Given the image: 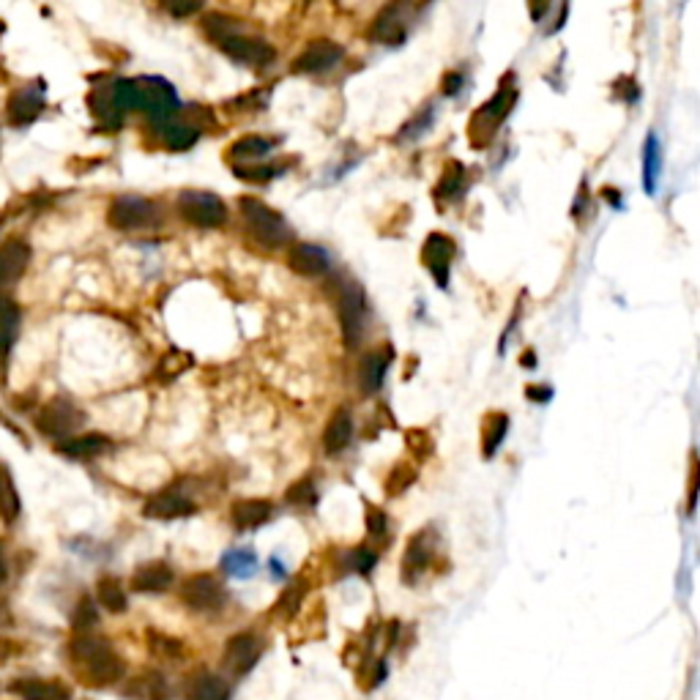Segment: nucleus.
Masks as SVG:
<instances>
[{
  "label": "nucleus",
  "instance_id": "nucleus-21",
  "mask_svg": "<svg viewBox=\"0 0 700 700\" xmlns=\"http://www.w3.org/2000/svg\"><path fill=\"white\" fill-rule=\"evenodd\" d=\"M28 263H31V247L25 241H6L0 247V285L20 279Z\"/></svg>",
  "mask_w": 700,
  "mask_h": 700
},
{
  "label": "nucleus",
  "instance_id": "nucleus-4",
  "mask_svg": "<svg viewBox=\"0 0 700 700\" xmlns=\"http://www.w3.org/2000/svg\"><path fill=\"white\" fill-rule=\"evenodd\" d=\"M137 83V110H143L154 118L156 124H170V118L178 113V96L175 88L162 77H140Z\"/></svg>",
  "mask_w": 700,
  "mask_h": 700
},
{
  "label": "nucleus",
  "instance_id": "nucleus-32",
  "mask_svg": "<svg viewBox=\"0 0 700 700\" xmlns=\"http://www.w3.org/2000/svg\"><path fill=\"white\" fill-rule=\"evenodd\" d=\"M271 148H274V143L268 137L249 134V137H241V140L230 145V156L241 159V162H255V159H263Z\"/></svg>",
  "mask_w": 700,
  "mask_h": 700
},
{
  "label": "nucleus",
  "instance_id": "nucleus-44",
  "mask_svg": "<svg viewBox=\"0 0 700 700\" xmlns=\"http://www.w3.org/2000/svg\"><path fill=\"white\" fill-rule=\"evenodd\" d=\"M99 621V613H96V605H93L91 599L85 597L80 605H77V610H74V616H72V624H74V629H88V627H93Z\"/></svg>",
  "mask_w": 700,
  "mask_h": 700
},
{
  "label": "nucleus",
  "instance_id": "nucleus-31",
  "mask_svg": "<svg viewBox=\"0 0 700 700\" xmlns=\"http://www.w3.org/2000/svg\"><path fill=\"white\" fill-rule=\"evenodd\" d=\"M17 326H20V309L9 296H0V359L9 353L11 342L17 337Z\"/></svg>",
  "mask_w": 700,
  "mask_h": 700
},
{
  "label": "nucleus",
  "instance_id": "nucleus-7",
  "mask_svg": "<svg viewBox=\"0 0 700 700\" xmlns=\"http://www.w3.org/2000/svg\"><path fill=\"white\" fill-rule=\"evenodd\" d=\"M39 430L50 438H74V433L85 424V413L74 405L72 400L66 397H58V400L47 402L39 413Z\"/></svg>",
  "mask_w": 700,
  "mask_h": 700
},
{
  "label": "nucleus",
  "instance_id": "nucleus-50",
  "mask_svg": "<svg viewBox=\"0 0 700 700\" xmlns=\"http://www.w3.org/2000/svg\"><path fill=\"white\" fill-rule=\"evenodd\" d=\"M460 88H463V77H460V72L443 74V93H446V96H454Z\"/></svg>",
  "mask_w": 700,
  "mask_h": 700
},
{
  "label": "nucleus",
  "instance_id": "nucleus-45",
  "mask_svg": "<svg viewBox=\"0 0 700 700\" xmlns=\"http://www.w3.org/2000/svg\"><path fill=\"white\" fill-rule=\"evenodd\" d=\"M386 528H389V517H386V512L372 504L367 506V531H370L372 536H383L386 534Z\"/></svg>",
  "mask_w": 700,
  "mask_h": 700
},
{
  "label": "nucleus",
  "instance_id": "nucleus-33",
  "mask_svg": "<svg viewBox=\"0 0 700 700\" xmlns=\"http://www.w3.org/2000/svg\"><path fill=\"white\" fill-rule=\"evenodd\" d=\"M96 597L102 602V608H107L110 613H124L126 605H129V602H126L124 586H121V580H115V577H102V580H99Z\"/></svg>",
  "mask_w": 700,
  "mask_h": 700
},
{
  "label": "nucleus",
  "instance_id": "nucleus-14",
  "mask_svg": "<svg viewBox=\"0 0 700 700\" xmlns=\"http://www.w3.org/2000/svg\"><path fill=\"white\" fill-rule=\"evenodd\" d=\"M345 58V50L340 44L331 39H315L304 47L299 58L293 61V72L296 74H320L334 69L337 63Z\"/></svg>",
  "mask_w": 700,
  "mask_h": 700
},
{
  "label": "nucleus",
  "instance_id": "nucleus-25",
  "mask_svg": "<svg viewBox=\"0 0 700 700\" xmlns=\"http://www.w3.org/2000/svg\"><path fill=\"white\" fill-rule=\"evenodd\" d=\"M11 692L22 700H69V690L63 684L47 679H17Z\"/></svg>",
  "mask_w": 700,
  "mask_h": 700
},
{
  "label": "nucleus",
  "instance_id": "nucleus-28",
  "mask_svg": "<svg viewBox=\"0 0 700 700\" xmlns=\"http://www.w3.org/2000/svg\"><path fill=\"white\" fill-rule=\"evenodd\" d=\"M107 446H110V441H107L104 435H80V438H66L63 443H58V452L66 454V457L85 460V457L102 454Z\"/></svg>",
  "mask_w": 700,
  "mask_h": 700
},
{
  "label": "nucleus",
  "instance_id": "nucleus-47",
  "mask_svg": "<svg viewBox=\"0 0 700 700\" xmlns=\"http://www.w3.org/2000/svg\"><path fill=\"white\" fill-rule=\"evenodd\" d=\"M430 124H433V110H430V107H424V113L419 115V118H416L413 124L405 126L400 137H402V140H405V137H413V134L419 137V134H422V129H427V126H430Z\"/></svg>",
  "mask_w": 700,
  "mask_h": 700
},
{
  "label": "nucleus",
  "instance_id": "nucleus-9",
  "mask_svg": "<svg viewBox=\"0 0 700 700\" xmlns=\"http://www.w3.org/2000/svg\"><path fill=\"white\" fill-rule=\"evenodd\" d=\"M227 591L214 575H192L181 583V602L197 613H211L225 605Z\"/></svg>",
  "mask_w": 700,
  "mask_h": 700
},
{
  "label": "nucleus",
  "instance_id": "nucleus-37",
  "mask_svg": "<svg viewBox=\"0 0 700 700\" xmlns=\"http://www.w3.org/2000/svg\"><path fill=\"white\" fill-rule=\"evenodd\" d=\"M659 181V140L657 134H649L646 137V145H643V186L646 192H654Z\"/></svg>",
  "mask_w": 700,
  "mask_h": 700
},
{
  "label": "nucleus",
  "instance_id": "nucleus-23",
  "mask_svg": "<svg viewBox=\"0 0 700 700\" xmlns=\"http://www.w3.org/2000/svg\"><path fill=\"white\" fill-rule=\"evenodd\" d=\"M271 504L268 501H263V498H241V501H236L233 504V509H230V517H233V525H236L238 531H252V528H258V525H263L271 517Z\"/></svg>",
  "mask_w": 700,
  "mask_h": 700
},
{
  "label": "nucleus",
  "instance_id": "nucleus-19",
  "mask_svg": "<svg viewBox=\"0 0 700 700\" xmlns=\"http://www.w3.org/2000/svg\"><path fill=\"white\" fill-rule=\"evenodd\" d=\"M370 36L375 42L389 44V47L402 44V39H405V22H402L400 6H392V3L383 6V9L375 14V20H372Z\"/></svg>",
  "mask_w": 700,
  "mask_h": 700
},
{
  "label": "nucleus",
  "instance_id": "nucleus-3",
  "mask_svg": "<svg viewBox=\"0 0 700 700\" xmlns=\"http://www.w3.org/2000/svg\"><path fill=\"white\" fill-rule=\"evenodd\" d=\"M512 74H506V83H501V88L487 99V102L471 115V124H468V137H471V145L474 148H484L490 145V140L498 132V126L504 124L512 107L517 104V88L512 85Z\"/></svg>",
  "mask_w": 700,
  "mask_h": 700
},
{
  "label": "nucleus",
  "instance_id": "nucleus-29",
  "mask_svg": "<svg viewBox=\"0 0 700 700\" xmlns=\"http://www.w3.org/2000/svg\"><path fill=\"white\" fill-rule=\"evenodd\" d=\"M17 517H20V495H17L11 471L0 463V520L14 523Z\"/></svg>",
  "mask_w": 700,
  "mask_h": 700
},
{
  "label": "nucleus",
  "instance_id": "nucleus-53",
  "mask_svg": "<svg viewBox=\"0 0 700 700\" xmlns=\"http://www.w3.org/2000/svg\"><path fill=\"white\" fill-rule=\"evenodd\" d=\"M6 575H9V567H6V558H3V550H0V583L6 580Z\"/></svg>",
  "mask_w": 700,
  "mask_h": 700
},
{
  "label": "nucleus",
  "instance_id": "nucleus-20",
  "mask_svg": "<svg viewBox=\"0 0 700 700\" xmlns=\"http://www.w3.org/2000/svg\"><path fill=\"white\" fill-rule=\"evenodd\" d=\"M44 110V96L36 88H22L9 99V121L14 126L33 124Z\"/></svg>",
  "mask_w": 700,
  "mask_h": 700
},
{
  "label": "nucleus",
  "instance_id": "nucleus-11",
  "mask_svg": "<svg viewBox=\"0 0 700 700\" xmlns=\"http://www.w3.org/2000/svg\"><path fill=\"white\" fill-rule=\"evenodd\" d=\"M260 654H263V640L255 632H238L225 643V654H222V665L230 676H247L249 670L258 665Z\"/></svg>",
  "mask_w": 700,
  "mask_h": 700
},
{
  "label": "nucleus",
  "instance_id": "nucleus-17",
  "mask_svg": "<svg viewBox=\"0 0 700 700\" xmlns=\"http://www.w3.org/2000/svg\"><path fill=\"white\" fill-rule=\"evenodd\" d=\"M392 359H394V350L389 348V345H383V348H378V350H370V353L361 359V364H359L361 392L372 394V392H378V389H381V383H383V378H386V370H389Z\"/></svg>",
  "mask_w": 700,
  "mask_h": 700
},
{
  "label": "nucleus",
  "instance_id": "nucleus-52",
  "mask_svg": "<svg viewBox=\"0 0 700 700\" xmlns=\"http://www.w3.org/2000/svg\"><path fill=\"white\" fill-rule=\"evenodd\" d=\"M602 195L608 197V203H613V206H621V195H618V189H605Z\"/></svg>",
  "mask_w": 700,
  "mask_h": 700
},
{
  "label": "nucleus",
  "instance_id": "nucleus-2",
  "mask_svg": "<svg viewBox=\"0 0 700 700\" xmlns=\"http://www.w3.org/2000/svg\"><path fill=\"white\" fill-rule=\"evenodd\" d=\"M238 211L244 219V227L249 230V236L258 241L260 247L279 249L290 244V227L282 214H277L274 208L266 206L258 197H238Z\"/></svg>",
  "mask_w": 700,
  "mask_h": 700
},
{
  "label": "nucleus",
  "instance_id": "nucleus-30",
  "mask_svg": "<svg viewBox=\"0 0 700 700\" xmlns=\"http://www.w3.org/2000/svg\"><path fill=\"white\" fill-rule=\"evenodd\" d=\"M506 430H509V416L506 413H487L482 427V452L484 457H495L498 446L504 443Z\"/></svg>",
  "mask_w": 700,
  "mask_h": 700
},
{
  "label": "nucleus",
  "instance_id": "nucleus-8",
  "mask_svg": "<svg viewBox=\"0 0 700 700\" xmlns=\"http://www.w3.org/2000/svg\"><path fill=\"white\" fill-rule=\"evenodd\" d=\"M435 547H438V536H435V528H430V525L408 539V547H405L400 569L405 586H413V583L430 569V564H433L435 558Z\"/></svg>",
  "mask_w": 700,
  "mask_h": 700
},
{
  "label": "nucleus",
  "instance_id": "nucleus-12",
  "mask_svg": "<svg viewBox=\"0 0 700 700\" xmlns=\"http://www.w3.org/2000/svg\"><path fill=\"white\" fill-rule=\"evenodd\" d=\"M454 241L446 233H430L422 247V263L424 268L433 274V279L438 282V288H449V271H452L454 260Z\"/></svg>",
  "mask_w": 700,
  "mask_h": 700
},
{
  "label": "nucleus",
  "instance_id": "nucleus-41",
  "mask_svg": "<svg viewBox=\"0 0 700 700\" xmlns=\"http://www.w3.org/2000/svg\"><path fill=\"white\" fill-rule=\"evenodd\" d=\"M148 643H151V651H154L156 657L178 659L184 654V643L175 638H167L162 632H148Z\"/></svg>",
  "mask_w": 700,
  "mask_h": 700
},
{
  "label": "nucleus",
  "instance_id": "nucleus-6",
  "mask_svg": "<svg viewBox=\"0 0 700 700\" xmlns=\"http://www.w3.org/2000/svg\"><path fill=\"white\" fill-rule=\"evenodd\" d=\"M107 222L115 230H140V227H151L159 222V206H154L145 197H115L113 206L107 211Z\"/></svg>",
  "mask_w": 700,
  "mask_h": 700
},
{
  "label": "nucleus",
  "instance_id": "nucleus-22",
  "mask_svg": "<svg viewBox=\"0 0 700 700\" xmlns=\"http://www.w3.org/2000/svg\"><path fill=\"white\" fill-rule=\"evenodd\" d=\"M350 438H353V413L342 405L334 411L326 430H323V449L329 454H340L350 443Z\"/></svg>",
  "mask_w": 700,
  "mask_h": 700
},
{
  "label": "nucleus",
  "instance_id": "nucleus-43",
  "mask_svg": "<svg viewBox=\"0 0 700 700\" xmlns=\"http://www.w3.org/2000/svg\"><path fill=\"white\" fill-rule=\"evenodd\" d=\"M375 564H378V553H375L372 547L361 545L350 553V567L356 569L359 575H370L372 569H375Z\"/></svg>",
  "mask_w": 700,
  "mask_h": 700
},
{
  "label": "nucleus",
  "instance_id": "nucleus-38",
  "mask_svg": "<svg viewBox=\"0 0 700 700\" xmlns=\"http://www.w3.org/2000/svg\"><path fill=\"white\" fill-rule=\"evenodd\" d=\"M222 569L233 577H252L258 569V558L252 550H230L222 558Z\"/></svg>",
  "mask_w": 700,
  "mask_h": 700
},
{
  "label": "nucleus",
  "instance_id": "nucleus-51",
  "mask_svg": "<svg viewBox=\"0 0 700 700\" xmlns=\"http://www.w3.org/2000/svg\"><path fill=\"white\" fill-rule=\"evenodd\" d=\"M525 394H528V397L536 402H547L550 397H553V392H550V389H545V386H528V389H525Z\"/></svg>",
  "mask_w": 700,
  "mask_h": 700
},
{
  "label": "nucleus",
  "instance_id": "nucleus-1",
  "mask_svg": "<svg viewBox=\"0 0 700 700\" xmlns=\"http://www.w3.org/2000/svg\"><path fill=\"white\" fill-rule=\"evenodd\" d=\"M69 654H72V662L80 668V676L88 684L110 687L124 676V659L115 654V649L107 640L83 635V638L72 640Z\"/></svg>",
  "mask_w": 700,
  "mask_h": 700
},
{
  "label": "nucleus",
  "instance_id": "nucleus-5",
  "mask_svg": "<svg viewBox=\"0 0 700 700\" xmlns=\"http://www.w3.org/2000/svg\"><path fill=\"white\" fill-rule=\"evenodd\" d=\"M178 214L195 227H222L227 222V206L222 197L200 189H184L178 195Z\"/></svg>",
  "mask_w": 700,
  "mask_h": 700
},
{
  "label": "nucleus",
  "instance_id": "nucleus-24",
  "mask_svg": "<svg viewBox=\"0 0 700 700\" xmlns=\"http://www.w3.org/2000/svg\"><path fill=\"white\" fill-rule=\"evenodd\" d=\"M186 698L189 700H230V687L217 673H195L186 684Z\"/></svg>",
  "mask_w": 700,
  "mask_h": 700
},
{
  "label": "nucleus",
  "instance_id": "nucleus-18",
  "mask_svg": "<svg viewBox=\"0 0 700 700\" xmlns=\"http://www.w3.org/2000/svg\"><path fill=\"white\" fill-rule=\"evenodd\" d=\"M173 586V569L167 561H148L132 575V591L137 594H165Z\"/></svg>",
  "mask_w": 700,
  "mask_h": 700
},
{
  "label": "nucleus",
  "instance_id": "nucleus-48",
  "mask_svg": "<svg viewBox=\"0 0 700 700\" xmlns=\"http://www.w3.org/2000/svg\"><path fill=\"white\" fill-rule=\"evenodd\" d=\"M165 9L173 14V17H186V14H197V11L203 9V3L197 0V3H165Z\"/></svg>",
  "mask_w": 700,
  "mask_h": 700
},
{
  "label": "nucleus",
  "instance_id": "nucleus-16",
  "mask_svg": "<svg viewBox=\"0 0 700 700\" xmlns=\"http://www.w3.org/2000/svg\"><path fill=\"white\" fill-rule=\"evenodd\" d=\"M195 509L197 504H192V501L184 498L181 493H175V490H162V493H156L154 498H148L143 515L154 517V520H178V517L195 515Z\"/></svg>",
  "mask_w": 700,
  "mask_h": 700
},
{
  "label": "nucleus",
  "instance_id": "nucleus-34",
  "mask_svg": "<svg viewBox=\"0 0 700 700\" xmlns=\"http://www.w3.org/2000/svg\"><path fill=\"white\" fill-rule=\"evenodd\" d=\"M203 33L219 47V44L227 42L230 36L241 33V25H238V20H233V17H227V14H206V17H203Z\"/></svg>",
  "mask_w": 700,
  "mask_h": 700
},
{
  "label": "nucleus",
  "instance_id": "nucleus-46",
  "mask_svg": "<svg viewBox=\"0 0 700 700\" xmlns=\"http://www.w3.org/2000/svg\"><path fill=\"white\" fill-rule=\"evenodd\" d=\"M236 175L247 181H268L277 175V167H236Z\"/></svg>",
  "mask_w": 700,
  "mask_h": 700
},
{
  "label": "nucleus",
  "instance_id": "nucleus-42",
  "mask_svg": "<svg viewBox=\"0 0 700 700\" xmlns=\"http://www.w3.org/2000/svg\"><path fill=\"white\" fill-rule=\"evenodd\" d=\"M413 482H416V471H413L411 465H397L392 474H389V479H386V495L392 498V495L405 493Z\"/></svg>",
  "mask_w": 700,
  "mask_h": 700
},
{
  "label": "nucleus",
  "instance_id": "nucleus-40",
  "mask_svg": "<svg viewBox=\"0 0 700 700\" xmlns=\"http://www.w3.org/2000/svg\"><path fill=\"white\" fill-rule=\"evenodd\" d=\"M285 501L296 509H307V506H315L318 501V493H315V484L312 479H299L296 484H290V490L285 493Z\"/></svg>",
  "mask_w": 700,
  "mask_h": 700
},
{
  "label": "nucleus",
  "instance_id": "nucleus-49",
  "mask_svg": "<svg viewBox=\"0 0 700 700\" xmlns=\"http://www.w3.org/2000/svg\"><path fill=\"white\" fill-rule=\"evenodd\" d=\"M695 501H698V463L692 457V471H690V501H687V509L690 515H695Z\"/></svg>",
  "mask_w": 700,
  "mask_h": 700
},
{
  "label": "nucleus",
  "instance_id": "nucleus-27",
  "mask_svg": "<svg viewBox=\"0 0 700 700\" xmlns=\"http://www.w3.org/2000/svg\"><path fill=\"white\" fill-rule=\"evenodd\" d=\"M465 189V165L457 162V159H449L443 165L441 181L435 186V203H449V200H457L463 195Z\"/></svg>",
  "mask_w": 700,
  "mask_h": 700
},
{
  "label": "nucleus",
  "instance_id": "nucleus-35",
  "mask_svg": "<svg viewBox=\"0 0 700 700\" xmlns=\"http://www.w3.org/2000/svg\"><path fill=\"white\" fill-rule=\"evenodd\" d=\"M192 364H195V359H192L186 350H167L165 359L159 361V367H156V378H159V381H173L178 375H184Z\"/></svg>",
  "mask_w": 700,
  "mask_h": 700
},
{
  "label": "nucleus",
  "instance_id": "nucleus-39",
  "mask_svg": "<svg viewBox=\"0 0 700 700\" xmlns=\"http://www.w3.org/2000/svg\"><path fill=\"white\" fill-rule=\"evenodd\" d=\"M301 602H304V580H296V583H290V586L282 591V597L277 599L274 616L282 618V621H290V618L299 613Z\"/></svg>",
  "mask_w": 700,
  "mask_h": 700
},
{
  "label": "nucleus",
  "instance_id": "nucleus-10",
  "mask_svg": "<svg viewBox=\"0 0 700 700\" xmlns=\"http://www.w3.org/2000/svg\"><path fill=\"white\" fill-rule=\"evenodd\" d=\"M364 318H367V296L359 282H345L340 290V320L345 345L356 348L364 331Z\"/></svg>",
  "mask_w": 700,
  "mask_h": 700
},
{
  "label": "nucleus",
  "instance_id": "nucleus-15",
  "mask_svg": "<svg viewBox=\"0 0 700 700\" xmlns=\"http://www.w3.org/2000/svg\"><path fill=\"white\" fill-rule=\"evenodd\" d=\"M288 266L301 277H323L331 268V258L326 249L315 244H293L288 252Z\"/></svg>",
  "mask_w": 700,
  "mask_h": 700
},
{
  "label": "nucleus",
  "instance_id": "nucleus-36",
  "mask_svg": "<svg viewBox=\"0 0 700 700\" xmlns=\"http://www.w3.org/2000/svg\"><path fill=\"white\" fill-rule=\"evenodd\" d=\"M200 129L186 124H165L162 126V140L170 151H189L197 143Z\"/></svg>",
  "mask_w": 700,
  "mask_h": 700
},
{
  "label": "nucleus",
  "instance_id": "nucleus-13",
  "mask_svg": "<svg viewBox=\"0 0 700 700\" xmlns=\"http://www.w3.org/2000/svg\"><path fill=\"white\" fill-rule=\"evenodd\" d=\"M219 50L230 55L236 63H244V66H268V63L277 58L274 47L266 42V39H258V36H244V33H236L230 36L227 42L219 44Z\"/></svg>",
  "mask_w": 700,
  "mask_h": 700
},
{
  "label": "nucleus",
  "instance_id": "nucleus-26",
  "mask_svg": "<svg viewBox=\"0 0 700 700\" xmlns=\"http://www.w3.org/2000/svg\"><path fill=\"white\" fill-rule=\"evenodd\" d=\"M126 695L134 700H170V684L162 673H140L137 679L129 681L126 687Z\"/></svg>",
  "mask_w": 700,
  "mask_h": 700
}]
</instances>
